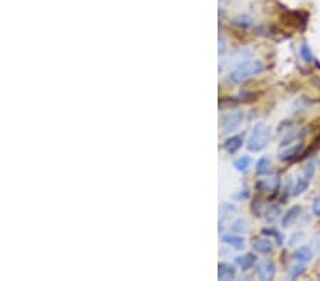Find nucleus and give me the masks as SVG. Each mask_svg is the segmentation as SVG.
Listing matches in <instances>:
<instances>
[{"mask_svg":"<svg viewBox=\"0 0 320 281\" xmlns=\"http://www.w3.org/2000/svg\"><path fill=\"white\" fill-rule=\"evenodd\" d=\"M272 139V130L268 124L258 122L253 125L249 139H247V149L250 152H261L269 145Z\"/></svg>","mask_w":320,"mask_h":281,"instance_id":"obj_1","label":"nucleus"},{"mask_svg":"<svg viewBox=\"0 0 320 281\" xmlns=\"http://www.w3.org/2000/svg\"><path fill=\"white\" fill-rule=\"evenodd\" d=\"M265 70V64L259 60H253V61H246L238 67L232 68V71L229 73V81H232L235 84H239L242 81H246L252 77H256Z\"/></svg>","mask_w":320,"mask_h":281,"instance_id":"obj_2","label":"nucleus"},{"mask_svg":"<svg viewBox=\"0 0 320 281\" xmlns=\"http://www.w3.org/2000/svg\"><path fill=\"white\" fill-rule=\"evenodd\" d=\"M242 121H244V112L241 109L228 111L221 118V128H222V131L225 133L235 132L241 127Z\"/></svg>","mask_w":320,"mask_h":281,"instance_id":"obj_3","label":"nucleus"},{"mask_svg":"<svg viewBox=\"0 0 320 281\" xmlns=\"http://www.w3.org/2000/svg\"><path fill=\"white\" fill-rule=\"evenodd\" d=\"M250 57H252V50H250V48H246V47H242V48H238V50L232 51L231 56L226 59L225 63L235 68V67H238V65H241V64L249 61Z\"/></svg>","mask_w":320,"mask_h":281,"instance_id":"obj_4","label":"nucleus"},{"mask_svg":"<svg viewBox=\"0 0 320 281\" xmlns=\"http://www.w3.org/2000/svg\"><path fill=\"white\" fill-rule=\"evenodd\" d=\"M256 273L258 277L263 281H271L273 280L275 274H276V267L272 261L269 260H263L261 263L256 264Z\"/></svg>","mask_w":320,"mask_h":281,"instance_id":"obj_5","label":"nucleus"},{"mask_svg":"<svg viewBox=\"0 0 320 281\" xmlns=\"http://www.w3.org/2000/svg\"><path fill=\"white\" fill-rule=\"evenodd\" d=\"M303 148H305V145L302 142H297L295 145H288V148L279 152V159L283 161V162L293 161V159H296L302 153Z\"/></svg>","mask_w":320,"mask_h":281,"instance_id":"obj_6","label":"nucleus"},{"mask_svg":"<svg viewBox=\"0 0 320 281\" xmlns=\"http://www.w3.org/2000/svg\"><path fill=\"white\" fill-rule=\"evenodd\" d=\"M244 139H245V135H244V133L231 135V136L223 142V149H225L229 155H233V153H236L239 149L242 148Z\"/></svg>","mask_w":320,"mask_h":281,"instance_id":"obj_7","label":"nucleus"},{"mask_svg":"<svg viewBox=\"0 0 320 281\" xmlns=\"http://www.w3.org/2000/svg\"><path fill=\"white\" fill-rule=\"evenodd\" d=\"M252 247L253 250L261 254H269L273 250V243L268 237H256L252 240Z\"/></svg>","mask_w":320,"mask_h":281,"instance_id":"obj_8","label":"nucleus"},{"mask_svg":"<svg viewBox=\"0 0 320 281\" xmlns=\"http://www.w3.org/2000/svg\"><path fill=\"white\" fill-rule=\"evenodd\" d=\"M300 212H302V207L299 206V205H295V206H292L283 216H282V220H280V226L283 227V229H286V227H291L293 223L297 220V217L300 216Z\"/></svg>","mask_w":320,"mask_h":281,"instance_id":"obj_9","label":"nucleus"},{"mask_svg":"<svg viewBox=\"0 0 320 281\" xmlns=\"http://www.w3.org/2000/svg\"><path fill=\"white\" fill-rule=\"evenodd\" d=\"M236 276V268L231 263L222 261L218 264V280L229 281L233 280Z\"/></svg>","mask_w":320,"mask_h":281,"instance_id":"obj_10","label":"nucleus"},{"mask_svg":"<svg viewBox=\"0 0 320 281\" xmlns=\"http://www.w3.org/2000/svg\"><path fill=\"white\" fill-rule=\"evenodd\" d=\"M293 259L299 263H309L313 259V249L310 246H299L295 252H293Z\"/></svg>","mask_w":320,"mask_h":281,"instance_id":"obj_11","label":"nucleus"},{"mask_svg":"<svg viewBox=\"0 0 320 281\" xmlns=\"http://www.w3.org/2000/svg\"><path fill=\"white\" fill-rule=\"evenodd\" d=\"M235 264L239 267L242 271H246V270L252 268V267L256 264V257H255V254H252V253H246V254L238 256V257L235 259Z\"/></svg>","mask_w":320,"mask_h":281,"instance_id":"obj_12","label":"nucleus"},{"mask_svg":"<svg viewBox=\"0 0 320 281\" xmlns=\"http://www.w3.org/2000/svg\"><path fill=\"white\" fill-rule=\"evenodd\" d=\"M222 241L228 246L233 247L235 250L245 249V238L239 235H222Z\"/></svg>","mask_w":320,"mask_h":281,"instance_id":"obj_13","label":"nucleus"},{"mask_svg":"<svg viewBox=\"0 0 320 281\" xmlns=\"http://www.w3.org/2000/svg\"><path fill=\"white\" fill-rule=\"evenodd\" d=\"M310 180H312V179H309L307 176H305V175L302 173V176H299V178L296 179V182H295V185H293L292 195H293V196H300V195H303V193L307 191L309 185H310Z\"/></svg>","mask_w":320,"mask_h":281,"instance_id":"obj_14","label":"nucleus"},{"mask_svg":"<svg viewBox=\"0 0 320 281\" xmlns=\"http://www.w3.org/2000/svg\"><path fill=\"white\" fill-rule=\"evenodd\" d=\"M279 185H280V180L277 178H265L261 182H258L256 188L259 191H265V192H269V191H277L279 189Z\"/></svg>","mask_w":320,"mask_h":281,"instance_id":"obj_15","label":"nucleus"},{"mask_svg":"<svg viewBox=\"0 0 320 281\" xmlns=\"http://www.w3.org/2000/svg\"><path fill=\"white\" fill-rule=\"evenodd\" d=\"M272 171H273V168H272L271 159H269L268 156H263V158H261V159L256 162V173H258V175L266 176V175H269Z\"/></svg>","mask_w":320,"mask_h":281,"instance_id":"obj_16","label":"nucleus"},{"mask_svg":"<svg viewBox=\"0 0 320 281\" xmlns=\"http://www.w3.org/2000/svg\"><path fill=\"white\" fill-rule=\"evenodd\" d=\"M233 166H235V169H236L238 172L245 173L247 169L252 166V158H250L249 155H242V156H239L238 159H235Z\"/></svg>","mask_w":320,"mask_h":281,"instance_id":"obj_17","label":"nucleus"},{"mask_svg":"<svg viewBox=\"0 0 320 281\" xmlns=\"http://www.w3.org/2000/svg\"><path fill=\"white\" fill-rule=\"evenodd\" d=\"M263 216H265V219L269 223L276 222L277 217L280 216V206H277V205L269 206L266 209V212L263 213Z\"/></svg>","mask_w":320,"mask_h":281,"instance_id":"obj_18","label":"nucleus"},{"mask_svg":"<svg viewBox=\"0 0 320 281\" xmlns=\"http://www.w3.org/2000/svg\"><path fill=\"white\" fill-rule=\"evenodd\" d=\"M232 23L235 24V26L241 27V29H246V27H249V26H252L253 20H252L250 16L242 15V16H236V17H233Z\"/></svg>","mask_w":320,"mask_h":281,"instance_id":"obj_19","label":"nucleus"},{"mask_svg":"<svg viewBox=\"0 0 320 281\" xmlns=\"http://www.w3.org/2000/svg\"><path fill=\"white\" fill-rule=\"evenodd\" d=\"M305 271H306L305 263H299V261H297V264L293 266L291 270H289V279H291V280H296V279L300 277Z\"/></svg>","mask_w":320,"mask_h":281,"instance_id":"obj_20","label":"nucleus"},{"mask_svg":"<svg viewBox=\"0 0 320 281\" xmlns=\"http://www.w3.org/2000/svg\"><path fill=\"white\" fill-rule=\"evenodd\" d=\"M299 53H300V57H302L303 61H306V63H312V61H313V53H312V48L306 44V43H303V44L300 45Z\"/></svg>","mask_w":320,"mask_h":281,"instance_id":"obj_21","label":"nucleus"},{"mask_svg":"<svg viewBox=\"0 0 320 281\" xmlns=\"http://www.w3.org/2000/svg\"><path fill=\"white\" fill-rule=\"evenodd\" d=\"M221 213H222V217H231L236 213V207H235V205H231V203H222Z\"/></svg>","mask_w":320,"mask_h":281,"instance_id":"obj_22","label":"nucleus"},{"mask_svg":"<svg viewBox=\"0 0 320 281\" xmlns=\"http://www.w3.org/2000/svg\"><path fill=\"white\" fill-rule=\"evenodd\" d=\"M247 223L245 220H242V219H239V220H236V222L232 224V230L235 233H239V235H242V233H245L247 232Z\"/></svg>","mask_w":320,"mask_h":281,"instance_id":"obj_23","label":"nucleus"},{"mask_svg":"<svg viewBox=\"0 0 320 281\" xmlns=\"http://www.w3.org/2000/svg\"><path fill=\"white\" fill-rule=\"evenodd\" d=\"M262 233L263 235H268V236H272L275 237V238H277V244H282V241H283L282 235H280L277 230H275V229H263Z\"/></svg>","mask_w":320,"mask_h":281,"instance_id":"obj_24","label":"nucleus"},{"mask_svg":"<svg viewBox=\"0 0 320 281\" xmlns=\"http://www.w3.org/2000/svg\"><path fill=\"white\" fill-rule=\"evenodd\" d=\"M303 240V235L302 233H295L292 235V237L289 238V244L291 246H299V243Z\"/></svg>","mask_w":320,"mask_h":281,"instance_id":"obj_25","label":"nucleus"},{"mask_svg":"<svg viewBox=\"0 0 320 281\" xmlns=\"http://www.w3.org/2000/svg\"><path fill=\"white\" fill-rule=\"evenodd\" d=\"M312 212H313V215L315 216H318L320 217V195L315 199V202H313V206H312Z\"/></svg>","mask_w":320,"mask_h":281,"instance_id":"obj_26","label":"nucleus"},{"mask_svg":"<svg viewBox=\"0 0 320 281\" xmlns=\"http://www.w3.org/2000/svg\"><path fill=\"white\" fill-rule=\"evenodd\" d=\"M218 48H219V54H225V48H226V40L222 34H219V43H218Z\"/></svg>","mask_w":320,"mask_h":281,"instance_id":"obj_27","label":"nucleus"},{"mask_svg":"<svg viewBox=\"0 0 320 281\" xmlns=\"http://www.w3.org/2000/svg\"><path fill=\"white\" fill-rule=\"evenodd\" d=\"M319 168H320V161H319Z\"/></svg>","mask_w":320,"mask_h":281,"instance_id":"obj_28","label":"nucleus"}]
</instances>
